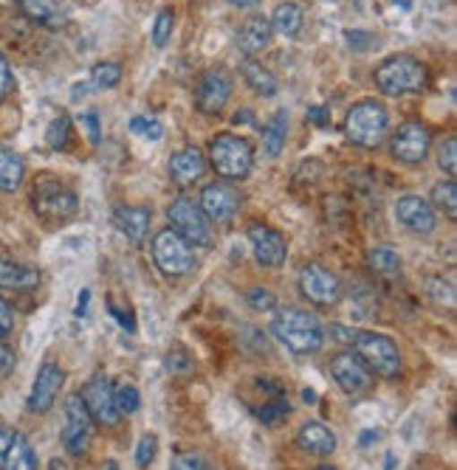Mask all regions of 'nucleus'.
<instances>
[{"mask_svg":"<svg viewBox=\"0 0 457 470\" xmlns=\"http://www.w3.org/2000/svg\"><path fill=\"white\" fill-rule=\"evenodd\" d=\"M122 80V68L116 63H97L91 71V88L93 90H110Z\"/></svg>","mask_w":457,"mask_h":470,"instance_id":"nucleus-31","label":"nucleus"},{"mask_svg":"<svg viewBox=\"0 0 457 470\" xmlns=\"http://www.w3.org/2000/svg\"><path fill=\"white\" fill-rule=\"evenodd\" d=\"M12 88V71H9V63H6V56L0 54V99L9 93Z\"/></svg>","mask_w":457,"mask_h":470,"instance_id":"nucleus-49","label":"nucleus"},{"mask_svg":"<svg viewBox=\"0 0 457 470\" xmlns=\"http://www.w3.org/2000/svg\"><path fill=\"white\" fill-rule=\"evenodd\" d=\"M395 6H401V9H410V6H412V0H395Z\"/></svg>","mask_w":457,"mask_h":470,"instance_id":"nucleus-54","label":"nucleus"},{"mask_svg":"<svg viewBox=\"0 0 457 470\" xmlns=\"http://www.w3.org/2000/svg\"><path fill=\"white\" fill-rule=\"evenodd\" d=\"M88 299H91V290H80V299H76V316H85V310H88Z\"/></svg>","mask_w":457,"mask_h":470,"instance_id":"nucleus-50","label":"nucleus"},{"mask_svg":"<svg viewBox=\"0 0 457 470\" xmlns=\"http://www.w3.org/2000/svg\"><path fill=\"white\" fill-rule=\"evenodd\" d=\"M240 73H243V80L249 82V88L260 96H274L277 93V80H274V73L269 68H263V63L257 60H246L240 65Z\"/></svg>","mask_w":457,"mask_h":470,"instance_id":"nucleus-27","label":"nucleus"},{"mask_svg":"<svg viewBox=\"0 0 457 470\" xmlns=\"http://www.w3.org/2000/svg\"><path fill=\"white\" fill-rule=\"evenodd\" d=\"M392 155L401 164H421L432 150V135L421 122H407L392 135Z\"/></svg>","mask_w":457,"mask_h":470,"instance_id":"nucleus-13","label":"nucleus"},{"mask_svg":"<svg viewBox=\"0 0 457 470\" xmlns=\"http://www.w3.org/2000/svg\"><path fill=\"white\" fill-rule=\"evenodd\" d=\"M51 470H65L63 465H56V459H54V465H51Z\"/></svg>","mask_w":457,"mask_h":470,"instance_id":"nucleus-57","label":"nucleus"},{"mask_svg":"<svg viewBox=\"0 0 457 470\" xmlns=\"http://www.w3.org/2000/svg\"><path fill=\"white\" fill-rule=\"evenodd\" d=\"M0 470H37V454L21 431L0 425Z\"/></svg>","mask_w":457,"mask_h":470,"instance_id":"nucleus-15","label":"nucleus"},{"mask_svg":"<svg viewBox=\"0 0 457 470\" xmlns=\"http://www.w3.org/2000/svg\"><path fill=\"white\" fill-rule=\"evenodd\" d=\"M299 290L311 304L333 307L341 302V282L336 273H331L322 265H305L299 270Z\"/></svg>","mask_w":457,"mask_h":470,"instance_id":"nucleus-9","label":"nucleus"},{"mask_svg":"<svg viewBox=\"0 0 457 470\" xmlns=\"http://www.w3.org/2000/svg\"><path fill=\"white\" fill-rule=\"evenodd\" d=\"M63 445L71 457H85L91 445V414L80 395L65 400V425H63Z\"/></svg>","mask_w":457,"mask_h":470,"instance_id":"nucleus-11","label":"nucleus"},{"mask_svg":"<svg viewBox=\"0 0 457 470\" xmlns=\"http://www.w3.org/2000/svg\"><path fill=\"white\" fill-rule=\"evenodd\" d=\"M272 43V23L265 21L263 14H252L246 17L240 31H237V46L246 56H257L269 48Z\"/></svg>","mask_w":457,"mask_h":470,"instance_id":"nucleus-22","label":"nucleus"},{"mask_svg":"<svg viewBox=\"0 0 457 470\" xmlns=\"http://www.w3.org/2000/svg\"><path fill=\"white\" fill-rule=\"evenodd\" d=\"M130 130H133V132H139V135H144V139H152V141H159L161 135H164V130H161L159 122L142 119V115H136V119H130Z\"/></svg>","mask_w":457,"mask_h":470,"instance_id":"nucleus-40","label":"nucleus"},{"mask_svg":"<svg viewBox=\"0 0 457 470\" xmlns=\"http://www.w3.org/2000/svg\"><path fill=\"white\" fill-rule=\"evenodd\" d=\"M432 201H435L437 209H444L449 218H454V214H457V186H454V181L449 178V181L437 184L432 189Z\"/></svg>","mask_w":457,"mask_h":470,"instance_id":"nucleus-32","label":"nucleus"},{"mask_svg":"<svg viewBox=\"0 0 457 470\" xmlns=\"http://www.w3.org/2000/svg\"><path fill=\"white\" fill-rule=\"evenodd\" d=\"M437 164H441V169L449 175V178H454V172H457V141H454V135H449V139L437 147Z\"/></svg>","mask_w":457,"mask_h":470,"instance_id":"nucleus-38","label":"nucleus"},{"mask_svg":"<svg viewBox=\"0 0 457 470\" xmlns=\"http://www.w3.org/2000/svg\"><path fill=\"white\" fill-rule=\"evenodd\" d=\"M348 34V46L353 48V51H367V48H373V46H378V40L370 34V31H361V29H350V31H345Z\"/></svg>","mask_w":457,"mask_h":470,"instance_id":"nucleus-42","label":"nucleus"},{"mask_svg":"<svg viewBox=\"0 0 457 470\" xmlns=\"http://www.w3.org/2000/svg\"><path fill=\"white\" fill-rule=\"evenodd\" d=\"M80 124H85V130H88V135H91V141L99 144V115H97V113H82V115H80Z\"/></svg>","mask_w":457,"mask_h":470,"instance_id":"nucleus-46","label":"nucleus"},{"mask_svg":"<svg viewBox=\"0 0 457 470\" xmlns=\"http://www.w3.org/2000/svg\"><path fill=\"white\" fill-rule=\"evenodd\" d=\"M14 366H17V355L12 352V346L0 344V378L12 375V372H14Z\"/></svg>","mask_w":457,"mask_h":470,"instance_id":"nucleus-44","label":"nucleus"},{"mask_svg":"<svg viewBox=\"0 0 457 470\" xmlns=\"http://www.w3.org/2000/svg\"><path fill=\"white\" fill-rule=\"evenodd\" d=\"M228 4H235V6H240V9H243V6H254L257 0H228Z\"/></svg>","mask_w":457,"mask_h":470,"instance_id":"nucleus-53","label":"nucleus"},{"mask_svg":"<svg viewBox=\"0 0 457 470\" xmlns=\"http://www.w3.org/2000/svg\"><path fill=\"white\" fill-rule=\"evenodd\" d=\"M427 293H429V299L435 304H441V307H454V285L449 279H429L427 282Z\"/></svg>","mask_w":457,"mask_h":470,"instance_id":"nucleus-36","label":"nucleus"},{"mask_svg":"<svg viewBox=\"0 0 457 470\" xmlns=\"http://www.w3.org/2000/svg\"><path fill=\"white\" fill-rule=\"evenodd\" d=\"M173 23H176V17H173V12H169V9H161L156 14V23H152V43H156V48H164L169 43Z\"/></svg>","mask_w":457,"mask_h":470,"instance_id":"nucleus-37","label":"nucleus"},{"mask_svg":"<svg viewBox=\"0 0 457 470\" xmlns=\"http://www.w3.org/2000/svg\"><path fill=\"white\" fill-rule=\"evenodd\" d=\"M429 71L421 60L410 54H395L375 68V85L387 96H407L427 88Z\"/></svg>","mask_w":457,"mask_h":470,"instance_id":"nucleus-2","label":"nucleus"},{"mask_svg":"<svg viewBox=\"0 0 457 470\" xmlns=\"http://www.w3.org/2000/svg\"><path fill=\"white\" fill-rule=\"evenodd\" d=\"M209 164L226 181H243L249 178L254 164L252 144L240 139L235 132H218L212 144H209Z\"/></svg>","mask_w":457,"mask_h":470,"instance_id":"nucleus-3","label":"nucleus"},{"mask_svg":"<svg viewBox=\"0 0 457 470\" xmlns=\"http://www.w3.org/2000/svg\"><path fill=\"white\" fill-rule=\"evenodd\" d=\"M285 132H289V115H285V110H277L272 115L269 127H265V132H263V147L272 158L280 155V150L285 147Z\"/></svg>","mask_w":457,"mask_h":470,"instance_id":"nucleus-29","label":"nucleus"},{"mask_svg":"<svg viewBox=\"0 0 457 470\" xmlns=\"http://www.w3.org/2000/svg\"><path fill=\"white\" fill-rule=\"evenodd\" d=\"M167 369L169 372H178V375H184V372L189 369V358L184 355V349H176L167 355Z\"/></svg>","mask_w":457,"mask_h":470,"instance_id":"nucleus-45","label":"nucleus"},{"mask_svg":"<svg viewBox=\"0 0 457 470\" xmlns=\"http://www.w3.org/2000/svg\"><path fill=\"white\" fill-rule=\"evenodd\" d=\"M392 462H395V457H392V454H387V467H384V470H392Z\"/></svg>","mask_w":457,"mask_h":470,"instance_id":"nucleus-55","label":"nucleus"},{"mask_svg":"<svg viewBox=\"0 0 457 470\" xmlns=\"http://www.w3.org/2000/svg\"><path fill=\"white\" fill-rule=\"evenodd\" d=\"M201 211L203 218L215 220V223H226L232 220L235 214L240 211V192L228 184H209L201 192Z\"/></svg>","mask_w":457,"mask_h":470,"instance_id":"nucleus-16","label":"nucleus"},{"mask_svg":"<svg viewBox=\"0 0 457 470\" xmlns=\"http://www.w3.org/2000/svg\"><path fill=\"white\" fill-rule=\"evenodd\" d=\"M12 327H14V316H12V307L0 299V338H6L9 332H12Z\"/></svg>","mask_w":457,"mask_h":470,"instance_id":"nucleus-48","label":"nucleus"},{"mask_svg":"<svg viewBox=\"0 0 457 470\" xmlns=\"http://www.w3.org/2000/svg\"><path fill=\"white\" fill-rule=\"evenodd\" d=\"M249 243H252V251L260 265L265 268H280L289 257V243L280 231H274L272 226H263V223H254L249 228Z\"/></svg>","mask_w":457,"mask_h":470,"instance_id":"nucleus-17","label":"nucleus"},{"mask_svg":"<svg viewBox=\"0 0 457 470\" xmlns=\"http://www.w3.org/2000/svg\"><path fill=\"white\" fill-rule=\"evenodd\" d=\"M82 403L88 408V414L91 420H97L99 425L105 428H113V425H119L122 414L116 411V403H113V386H110V378L102 375V372H97L82 389Z\"/></svg>","mask_w":457,"mask_h":470,"instance_id":"nucleus-10","label":"nucleus"},{"mask_svg":"<svg viewBox=\"0 0 457 470\" xmlns=\"http://www.w3.org/2000/svg\"><path fill=\"white\" fill-rule=\"evenodd\" d=\"M308 119L316 127H331V110L325 105H314V107H308Z\"/></svg>","mask_w":457,"mask_h":470,"instance_id":"nucleus-47","label":"nucleus"},{"mask_svg":"<svg viewBox=\"0 0 457 470\" xmlns=\"http://www.w3.org/2000/svg\"><path fill=\"white\" fill-rule=\"evenodd\" d=\"M26 178V164L17 152L9 147H0V189L4 192H17Z\"/></svg>","mask_w":457,"mask_h":470,"instance_id":"nucleus-26","label":"nucleus"},{"mask_svg":"<svg viewBox=\"0 0 457 470\" xmlns=\"http://www.w3.org/2000/svg\"><path fill=\"white\" fill-rule=\"evenodd\" d=\"M356 338V355L367 363L373 375L381 378H398L401 375V352H398L395 341L390 336H381V332H358Z\"/></svg>","mask_w":457,"mask_h":470,"instance_id":"nucleus-5","label":"nucleus"},{"mask_svg":"<svg viewBox=\"0 0 457 470\" xmlns=\"http://www.w3.org/2000/svg\"><path fill=\"white\" fill-rule=\"evenodd\" d=\"M370 268L381 273V277H395V273H401V257H398V251L392 248H373Z\"/></svg>","mask_w":457,"mask_h":470,"instance_id":"nucleus-30","label":"nucleus"},{"mask_svg":"<svg viewBox=\"0 0 457 470\" xmlns=\"http://www.w3.org/2000/svg\"><path fill=\"white\" fill-rule=\"evenodd\" d=\"M395 218L412 234H432L435 223H437L432 206L421 198H412V194H407V198H401L395 203Z\"/></svg>","mask_w":457,"mask_h":470,"instance_id":"nucleus-19","label":"nucleus"},{"mask_svg":"<svg viewBox=\"0 0 457 470\" xmlns=\"http://www.w3.org/2000/svg\"><path fill=\"white\" fill-rule=\"evenodd\" d=\"M228 96H232V80H228V73L223 68H212L206 71L201 80H198V90H195V105L201 113L206 115H218Z\"/></svg>","mask_w":457,"mask_h":470,"instance_id":"nucleus-14","label":"nucleus"},{"mask_svg":"<svg viewBox=\"0 0 457 470\" xmlns=\"http://www.w3.org/2000/svg\"><path fill=\"white\" fill-rule=\"evenodd\" d=\"M152 214L144 206H119L113 211V226H116L133 245H142L150 234Z\"/></svg>","mask_w":457,"mask_h":470,"instance_id":"nucleus-21","label":"nucleus"},{"mask_svg":"<svg viewBox=\"0 0 457 470\" xmlns=\"http://www.w3.org/2000/svg\"><path fill=\"white\" fill-rule=\"evenodd\" d=\"M105 470H119V465H116V462H108V465H105Z\"/></svg>","mask_w":457,"mask_h":470,"instance_id":"nucleus-56","label":"nucleus"},{"mask_svg":"<svg viewBox=\"0 0 457 470\" xmlns=\"http://www.w3.org/2000/svg\"><path fill=\"white\" fill-rule=\"evenodd\" d=\"M319 470H336V467H331V465H322Z\"/></svg>","mask_w":457,"mask_h":470,"instance_id":"nucleus-58","label":"nucleus"},{"mask_svg":"<svg viewBox=\"0 0 457 470\" xmlns=\"http://www.w3.org/2000/svg\"><path fill=\"white\" fill-rule=\"evenodd\" d=\"M328 4H336V0H328Z\"/></svg>","mask_w":457,"mask_h":470,"instance_id":"nucleus-59","label":"nucleus"},{"mask_svg":"<svg viewBox=\"0 0 457 470\" xmlns=\"http://www.w3.org/2000/svg\"><path fill=\"white\" fill-rule=\"evenodd\" d=\"M169 470H209V467L195 454H181V457H176V462H173V467H169Z\"/></svg>","mask_w":457,"mask_h":470,"instance_id":"nucleus-43","label":"nucleus"},{"mask_svg":"<svg viewBox=\"0 0 457 470\" xmlns=\"http://www.w3.org/2000/svg\"><path fill=\"white\" fill-rule=\"evenodd\" d=\"M46 141L51 150H65L68 141H71V122L65 119V115H60V119H54L46 130Z\"/></svg>","mask_w":457,"mask_h":470,"instance_id":"nucleus-35","label":"nucleus"},{"mask_svg":"<svg viewBox=\"0 0 457 470\" xmlns=\"http://www.w3.org/2000/svg\"><path fill=\"white\" fill-rule=\"evenodd\" d=\"M17 9H21L29 21L46 29H60L68 23L65 0H17Z\"/></svg>","mask_w":457,"mask_h":470,"instance_id":"nucleus-20","label":"nucleus"},{"mask_svg":"<svg viewBox=\"0 0 457 470\" xmlns=\"http://www.w3.org/2000/svg\"><path fill=\"white\" fill-rule=\"evenodd\" d=\"M152 260H156L164 277H184L195 265L193 245L173 228H164L161 234H156V240H152Z\"/></svg>","mask_w":457,"mask_h":470,"instance_id":"nucleus-6","label":"nucleus"},{"mask_svg":"<svg viewBox=\"0 0 457 470\" xmlns=\"http://www.w3.org/2000/svg\"><path fill=\"white\" fill-rule=\"evenodd\" d=\"M272 29L282 37H297L302 29V9L297 4H282L274 9L272 17Z\"/></svg>","mask_w":457,"mask_h":470,"instance_id":"nucleus-28","label":"nucleus"},{"mask_svg":"<svg viewBox=\"0 0 457 470\" xmlns=\"http://www.w3.org/2000/svg\"><path fill=\"white\" fill-rule=\"evenodd\" d=\"M31 203H34V211L40 214L46 220H65L76 211V194L60 184L56 178H43L34 181V192H31Z\"/></svg>","mask_w":457,"mask_h":470,"instance_id":"nucleus-7","label":"nucleus"},{"mask_svg":"<svg viewBox=\"0 0 457 470\" xmlns=\"http://www.w3.org/2000/svg\"><path fill=\"white\" fill-rule=\"evenodd\" d=\"M246 302H249V304H252V310H257V312H269V310H274L277 296H274L272 290L254 287V290H249V296H246Z\"/></svg>","mask_w":457,"mask_h":470,"instance_id":"nucleus-39","label":"nucleus"},{"mask_svg":"<svg viewBox=\"0 0 457 470\" xmlns=\"http://www.w3.org/2000/svg\"><path fill=\"white\" fill-rule=\"evenodd\" d=\"M113 403H116V411H119V414H136L139 406H142V400H139V389H136V386H130V383L119 386L116 391H113Z\"/></svg>","mask_w":457,"mask_h":470,"instance_id":"nucleus-34","label":"nucleus"},{"mask_svg":"<svg viewBox=\"0 0 457 470\" xmlns=\"http://www.w3.org/2000/svg\"><path fill=\"white\" fill-rule=\"evenodd\" d=\"M302 400H305V403H316V395H314L311 389H305V391H302Z\"/></svg>","mask_w":457,"mask_h":470,"instance_id":"nucleus-52","label":"nucleus"},{"mask_svg":"<svg viewBox=\"0 0 457 470\" xmlns=\"http://www.w3.org/2000/svg\"><path fill=\"white\" fill-rule=\"evenodd\" d=\"M65 383V372L60 363H43L40 372H37L34 386H31V395H29V408L37 411V414H46V411L54 406L56 395Z\"/></svg>","mask_w":457,"mask_h":470,"instance_id":"nucleus-18","label":"nucleus"},{"mask_svg":"<svg viewBox=\"0 0 457 470\" xmlns=\"http://www.w3.org/2000/svg\"><path fill=\"white\" fill-rule=\"evenodd\" d=\"M387 127H390V115L384 110V105L378 102H358L345 119V132L348 139L356 144V147H365V150H375L381 147L387 135Z\"/></svg>","mask_w":457,"mask_h":470,"instance_id":"nucleus-4","label":"nucleus"},{"mask_svg":"<svg viewBox=\"0 0 457 470\" xmlns=\"http://www.w3.org/2000/svg\"><path fill=\"white\" fill-rule=\"evenodd\" d=\"M289 411H291L289 400L280 397V395H274L269 403H265V406L257 411V420H260L263 425H277V423L285 420V414H289Z\"/></svg>","mask_w":457,"mask_h":470,"instance_id":"nucleus-33","label":"nucleus"},{"mask_svg":"<svg viewBox=\"0 0 457 470\" xmlns=\"http://www.w3.org/2000/svg\"><path fill=\"white\" fill-rule=\"evenodd\" d=\"M328 369H331L333 380L353 397L367 395V391L375 386V375L367 369V363L356 355V352H336Z\"/></svg>","mask_w":457,"mask_h":470,"instance_id":"nucleus-8","label":"nucleus"},{"mask_svg":"<svg viewBox=\"0 0 457 470\" xmlns=\"http://www.w3.org/2000/svg\"><path fill=\"white\" fill-rule=\"evenodd\" d=\"M40 285V270L21 265L9 257H0V287L6 290H31Z\"/></svg>","mask_w":457,"mask_h":470,"instance_id":"nucleus-25","label":"nucleus"},{"mask_svg":"<svg viewBox=\"0 0 457 470\" xmlns=\"http://www.w3.org/2000/svg\"><path fill=\"white\" fill-rule=\"evenodd\" d=\"M167 218H169V223H173V231H178L189 245H193V243L195 245H209V243H212V234H209L203 211L189 198H178L173 206H169Z\"/></svg>","mask_w":457,"mask_h":470,"instance_id":"nucleus-12","label":"nucleus"},{"mask_svg":"<svg viewBox=\"0 0 457 470\" xmlns=\"http://www.w3.org/2000/svg\"><path fill=\"white\" fill-rule=\"evenodd\" d=\"M272 332L285 349L294 352V355H314V352L322 349V341H325L316 316H311V312H305V310H297V307L277 310V316L272 321Z\"/></svg>","mask_w":457,"mask_h":470,"instance_id":"nucleus-1","label":"nucleus"},{"mask_svg":"<svg viewBox=\"0 0 457 470\" xmlns=\"http://www.w3.org/2000/svg\"><path fill=\"white\" fill-rule=\"evenodd\" d=\"M203 172H206V158H203V152L198 147L178 150L173 158H169V175H173V181L181 184V186L201 181Z\"/></svg>","mask_w":457,"mask_h":470,"instance_id":"nucleus-24","label":"nucleus"},{"mask_svg":"<svg viewBox=\"0 0 457 470\" xmlns=\"http://www.w3.org/2000/svg\"><path fill=\"white\" fill-rule=\"evenodd\" d=\"M297 445L305 450V454H311V457H319V459H328L333 450H336V434L328 428V425H322V423H305L299 428V434H297Z\"/></svg>","mask_w":457,"mask_h":470,"instance_id":"nucleus-23","label":"nucleus"},{"mask_svg":"<svg viewBox=\"0 0 457 470\" xmlns=\"http://www.w3.org/2000/svg\"><path fill=\"white\" fill-rule=\"evenodd\" d=\"M156 450H159V440L152 437V434H144L139 448H136V465L139 467H147L152 459H156Z\"/></svg>","mask_w":457,"mask_h":470,"instance_id":"nucleus-41","label":"nucleus"},{"mask_svg":"<svg viewBox=\"0 0 457 470\" xmlns=\"http://www.w3.org/2000/svg\"><path fill=\"white\" fill-rule=\"evenodd\" d=\"M375 440H378V431H373V428H370V431H361V434H358V445H361V448L373 445Z\"/></svg>","mask_w":457,"mask_h":470,"instance_id":"nucleus-51","label":"nucleus"}]
</instances>
